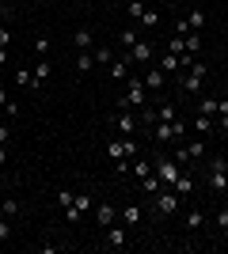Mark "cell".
<instances>
[{
	"instance_id": "cell-9",
	"label": "cell",
	"mask_w": 228,
	"mask_h": 254,
	"mask_svg": "<svg viewBox=\"0 0 228 254\" xmlns=\"http://www.w3.org/2000/svg\"><path fill=\"white\" fill-rule=\"evenodd\" d=\"M145 91H163V84H167V80H171V76L163 72L160 64H149V68H145Z\"/></svg>"
},
{
	"instance_id": "cell-36",
	"label": "cell",
	"mask_w": 228,
	"mask_h": 254,
	"mask_svg": "<svg viewBox=\"0 0 228 254\" xmlns=\"http://www.w3.org/2000/svg\"><path fill=\"white\" fill-rule=\"evenodd\" d=\"M8 239H11V220H8V216H0V247L8 243Z\"/></svg>"
},
{
	"instance_id": "cell-2",
	"label": "cell",
	"mask_w": 228,
	"mask_h": 254,
	"mask_svg": "<svg viewBox=\"0 0 228 254\" xmlns=\"http://www.w3.org/2000/svg\"><path fill=\"white\" fill-rule=\"evenodd\" d=\"M145 99H149V91H145V80L141 76H126V91H122V103L126 110H141Z\"/></svg>"
},
{
	"instance_id": "cell-27",
	"label": "cell",
	"mask_w": 228,
	"mask_h": 254,
	"mask_svg": "<svg viewBox=\"0 0 228 254\" xmlns=\"http://www.w3.org/2000/svg\"><path fill=\"white\" fill-rule=\"evenodd\" d=\"M15 212H19V201H15V197H4V201H0V216H15Z\"/></svg>"
},
{
	"instance_id": "cell-39",
	"label": "cell",
	"mask_w": 228,
	"mask_h": 254,
	"mask_svg": "<svg viewBox=\"0 0 228 254\" xmlns=\"http://www.w3.org/2000/svg\"><path fill=\"white\" fill-rule=\"evenodd\" d=\"M133 171L145 179V175H152V163H149V159H137V163H133Z\"/></svg>"
},
{
	"instance_id": "cell-31",
	"label": "cell",
	"mask_w": 228,
	"mask_h": 254,
	"mask_svg": "<svg viewBox=\"0 0 228 254\" xmlns=\"http://www.w3.org/2000/svg\"><path fill=\"white\" fill-rule=\"evenodd\" d=\"M34 53H38V61L50 53V38H46V34H38V38H34Z\"/></svg>"
},
{
	"instance_id": "cell-15",
	"label": "cell",
	"mask_w": 228,
	"mask_h": 254,
	"mask_svg": "<svg viewBox=\"0 0 228 254\" xmlns=\"http://www.w3.org/2000/svg\"><path fill=\"white\" fill-rule=\"evenodd\" d=\"M156 64H160L167 76H179V57H175V53H167V50L156 53Z\"/></svg>"
},
{
	"instance_id": "cell-30",
	"label": "cell",
	"mask_w": 228,
	"mask_h": 254,
	"mask_svg": "<svg viewBox=\"0 0 228 254\" xmlns=\"http://www.w3.org/2000/svg\"><path fill=\"white\" fill-rule=\"evenodd\" d=\"M145 8H149L145 0H130V4H126V11H130V19H141V15H145Z\"/></svg>"
},
{
	"instance_id": "cell-28",
	"label": "cell",
	"mask_w": 228,
	"mask_h": 254,
	"mask_svg": "<svg viewBox=\"0 0 228 254\" xmlns=\"http://www.w3.org/2000/svg\"><path fill=\"white\" fill-rule=\"evenodd\" d=\"M167 53H175V57H179V53H186V38H183V34H171V42H167Z\"/></svg>"
},
{
	"instance_id": "cell-6",
	"label": "cell",
	"mask_w": 228,
	"mask_h": 254,
	"mask_svg": "<svg viewBox=\"0 0 228 254\" xmlns=\"http://www.w3.org/2000/svg\"><path fill=\"white\" fill-rule=\"evenodd\" d=\"M107 156L114 159V163H122V159H130V156H137V140L133 137H114L107 144Z\"/></svg>"
},
{
	"instance_id": "cell-1",
	"label": "cell",
	"mask_w": 228,
	"mask_h": 254,
	"mask_svg": "<svg viewBox=\"0 0 228 254\" xmlns=\"http://www.w3.org/2000/svg\"><path fill=\"white\" fill-rule=\"evenodd\" d=\"M206 76H209V64H206V61H194L183 76H175V80H179V87H183L186 95H198V91H202V84H206Z\"/></svg>"
},
{
	"instance_id": "cell-37",
	"label": "cell",
	"mask_w": 228,
	"mask_h": 254,
	"mask_svg": "<svg viewBox=\"0 0 228 254\" xmlns=\"http://www.w3.org/2000/svg\"><path fill=\"white\" fill-rule=\"evenodd\" d=\"M213 220H217L221 235H225V239H228V209H217V216H213Z\"/></svg>"
},
{
	"instance_id": "cell-34",
	"label": "cell",
	"mask_w": 228,
	"mask_h": 254,
	"mask_svg": "<svg viewBox=\"0 0 228 254\" xmlns=\"http://www.w3.org/2000/svg\"><path fill=\"white\" fill-rule=\"evenodd\" d=\"M183 38H186V53H190V57H194V53H198V46H202V38H198V31L183 34Z\"/></svg>"
},
{
	"instance_id": "cell-43",
	"label": "cell",
	"mask_w": 228,
	"mask_h": 254,
	"mask_svg": "<svg viewBox=\"0 0 228 254\" xmlns=\"http://www.w3.org/2000/svg\"><path fill=\"white\" fill-rule=\"evenodd\" d=\"M8 11H11V8L4 4V0H0V19H8Z\"/></svg>"
},
{
	"instance_id": "cell-29",
	"label": "cell",
	"mask_w": 228,
	"mask_h": 254,
	"mask_svg": "<svg viewBox=\"0 0 228 254\" xmlns=\"http://www.w3.org/2000/svg\"><path fill=\"white\" fill-rule=\"evenodd\" d=\"M50 72H54V68H50V61H46V57L34 64V80H38V84H42V80H50Z\"/></svg>"
},
{
	"instance_id": "cell-23",
	"label": "cell",
	"mask_w": 228,
	"mask_h": 254,
	"mask_svg": "<svg viewBox=\"0 0 228 254\" xmlns=\"http://www.w3.org/2000/svg\"><path fill=\"white\" fill-rule=\"evenodd\" d=\"M217 103H221V99L206 95V99H202V103H198V114H202V118H217Z\"/></svg>"
},
{
	"instance_id": "cell-16",
	"label": "cell",
	"mask_w": 228,
	"mask_h": 254,
	"mask_svg": "<svg viewBox=\"0 0 228 254\" xmlns=\"http://www.w3.org/2000/svg\"><path fill=\"white\" fill-rule=\"evenodd\" d=\"M91 57H95V64H103V68H107V64L114 61V46H107V42H95Z\"/></svg>"
},
{
	"instance_id": "cell-40",
	"label": "cell",
	"mask_w": 228,
	"mask_h": 254,
	"mask_svg": "<svg viewBox=\"0 0 228 254\" xmlns=\"http://www.w3.org/2000/svg\"><path fill=\"white\" fill-rule=\"evenodd\" d=\"M8 140H11V129L8 122H0V148H8Z\"/></svg>"
},
{
	"instance_id": "cell-14",
	"label": "cell",
	"mask_w": 228,
	"mask_h": 254,
	"mask_svg": "<svg viewBox=\"0 0 228 254\" xmlns=\"http://www.w3.org/2000/svg\"><path fill=\"white\" fill-rule=\"evenodd\" d=\"M73 46H76V50H95V31L80 27V31L73 34Z\"/></svg>"
},
{
	"instance_id": "cell-26",
	"label": "cell",
	"mask_w": 228,
	"mask_h": 254,
	"mask_svg": "<svg viewBox=\"0 0 228 254\" xmlns=\"http://www.w3.org/2000/svg\"><path fill=\"white\" fill-rule=\"evenodd\" d=\"M156 114H160V122H175L179 110H175V103H160V106H156Z\"/></svg>"
},
{
	"instance_id": "cell-33",
	"label": "cell",
	"mask_w": 228,
	"mask_h": 254,
	"mask_svg": "<svg viewBox=\"0 0 228 254\" xmlns=\"http://www.w3.org/2000/svg\"><path fill=\"white\" fill-rule=\"evenodd\" d=\"M141 23H145V27H160V11H156V8H145Z\"/></svg>"
},
{
	"instance_id": "cell-13",
	"label": "cell",
	"mask_w": 228,
	"mask_h": 254,
	"mask_svg": "<svg viewBox=\"0 0 228 254\" xmlns=\"http://www.w3.org/2000/svg\"><path fill=\"white\" fill-rule=\"evenodd\" d=\"M114 220H118V212H114V205L99 201V205H95V224H99V228H103V232H107V228H110V224H114Z\"/></svg>"
},
{
	"instance_id": "cell-8",
	"label": "cell",
	"mask_w": 228,
	"mask_h": 254,
	"mask_svg": "<svg viewBox=\"0 0 228 254\" xmlns=\"http://www.w3.org/2000/svg\"><path fill=\"white\" fill-rule=\"evenodd\" d=\"M126 57H130V64H133V61H137V64H156V46L137 38V42L126 50Z\"/></svg>"
},
{
	"instance_id": "cell-35",
	"label": "cell",
	"mask_w": 228,
	"mask_h": 254,
	"mask_svg": "<svg viewBox=\"0 0 228 254\" xmlns=\"http://www.w3.org/2000/svg\"><path fill=\"white\" fill-rule=\"evenodd\" d=\"M133 42H137V31H118V46L122 50H130Z\"/></svg>"
},
{
	"instance_id": "cell-12",
	"label": "cell",
	"mask_w": 228,
	"mask_h": 254,
	"mask_svg": "<svg viewBox=\"0 0 228 254\" xmlns=\"http://www.w3.org/2000/svg\"><path fill=\"white\" fill-rule=\"evenodd\" d=\"M107 72H110V80L126 84V76H130V57H126V53H122V57H114V61L107 64Z\"/></svg>"
},
{
	"instance_id": "cell-5",
	"label": "cell",
	"mask_w": 228,
	"mask_h": 254,
	"mask_svg": "<svg viewBox=\"0 0 228 254\" xmlns=\"http://www.w3.org/2000/svg\"><path fill=\"white\" fill-rule=\"evenodd\" d=\"M179 201H183V197L167 186V190H160L152 197V209H156V216H171V212H179Z\"/></svg>"
},
{
	"instance_id": "cell-4",
	"label": "cell",
	"mask_w": 228,
	"mask_h": 254,
	"mask_svg": "<svg viewBox=\"0 0 228 254\" xmlns=\"http://www.w3.org/2000/svg\"><path fill=\"white\" fill-rule=\"evenodd\" d=\"M183 133H186V126L179 122V118H175V122H156V126H152V137L160 140V144H171V140H179Z\"/></svg>"
},
{
	"instance_id": "cell-45",
	"label": "cell",
	"mask_w": 228,
	"mask_h": 254,
	"mask_svg": "<svg viewBox=\"0 0 228 254\" xmlns=\"http://www.w3.org/2000/svg\"><path fill=\"white\" fill-rule=\"evenodd\" d=\"M4 61H8V50H4V46H0V64H4Z\"/></svg>"
},
{
	"instance_id": "cell-38",
	"label": "cell",
	"mask_w": 228,
	"mask_h": 254,
	"mask_svg": "<svg viewBox=\"0 0 228 254\" xmlns=\"http://www.w3.org/2000/svg\"><path fill=\"white\" fill-rule=\"evenodd\" d=\"M73 197H76V193L69 190V186H65V190H57V205H61V209H69V205H73Z\"/></svg>"
},
{
	"instance_id": "cell-42",
	"label": "cell",
	"mask_w": 228,
	"mask_h": 254,
	"mask_svg": "<svg viewBox=\"0 0 228 254\" xmlns=\"http://www.w3.org/2000/svg\"><path fill=\"white\" fill-rule=\"evenodd\" d=\"M8 42H11V31H0V46L8 50Z\"/></svg>"
},
{
	"instance_id": "cell-7",
	"label": "cell",
	"mask_w": 228,
	"mask_h": 254,
	"mask_svg": "<svg viewBox=\"0 0 228 254\" xmlns=\"http://www.w3.org/2000/svg\"><path fill=\"white\" fill-rule=\"evenodd\" d=\"M84 212H95V197H91V193H76L73 205L65 209V220H69V224H76L80 216H84Z\"/></svg>"
},
{
	"instance_id": "cell-21",
	"label": "cell",
	"mask_w": 228,
	"mask_h": 254,
	"mask_svg": "<svg viewBox=\"0 0 228 254\" xmlns=\"http://www.w3.org/2000/svg\"><path fill=\"white\" fill-rule=\"evenodd\" d=\"M141 190L149 193V197H156V193L163 190V182H160V175H156V171H152V175H145V179H141Z\"/></svg>"
},
{
	"instance_id": "cell-46",
	"label": "cell",
	"mask_w": 228,
	"mask_h": 254,
	"mask_svg": "<svg viewBox=\"0 0 228 254\" xmlns=\"http://www.w3.org/2000/svg\"><path fill=\"white\" fill-rule=\"evenodd\" d=\"M19 4H27V0H19Z\"/></svg>"
},
{
	"instance_id": "cell-22",
	"label": "cell",
	"mask_w": 228,
	"mask_h": 254,
	"mask_svg": "<svg viewBox=\"0 0 228 254\" xmlns=\"http://www.w3.org/2000/svg\"><path fill=\"white\" fill-rule=\"evenodd\" d=\"M202 228H206V212H186V232L194 235V232H202Z\"/></svg>"
},
{
	"instance_id": "cell-17",
	"label": "cell",
	"mask_w": 228,
	"mask_h": 254,
	"mask_svg": "<svg viewBox=\"0 0 228 254\" xmlns=\"http://www.w3.org/2000/svg\"><path fill=\"white\" fill-rule=\"evenodd\" d=\"M118 216H122V224H126V228H133V224H141L145 209H141V205H126V209H122Z\"/></svg>"
},
{
	"instance_id": "cell-19",
	"label": "cell",
	"mask_w": 228,
	"mask_h": 254,
	"mask_svg": "<svg viewBox=\"0 0 228 254\" xmlns=\"http://www.w3.org/2000/svg\"><path fill=\"white\" fill-rule=\"evenodd\" d=\"M194 133H198V137H213V133H217V118H202V114H198Z\"/></svg>"
},
{
	"instance_id": "cell-24",
	"label": "cell",
	"mask_w": 228,
	"mask_h": 254,
	"mask_svg": "<svg viewBox=\"0 0 228 254\" xmlns=\"http://www.w3.org/2000/svg\"><path fill=\"white\" fill-rule=\"evenodd\" d=\"M186 23H190V31H206V11L194 8L190 15H186Z\"/></svg>"
},
{
	"instance_id": "cell-44",
	"label": "cell",
	"mask_w": 228,
	"mask_h": 254,
	"mask_svg": "<svg viewBox=\"0 0 228 254\" xmlns=\"http://www.w3.org/2000/svg\"><path fill=\"white\" fill-rule=\"evenodd\" d=\"M4 163H8V148H0V167H4Z\"/></svg>"
},
{
	"instance_id": "cell-25",
	"label": "cell",
	"mask_w": 228,
	"mask_h": 254,
	"mask_svg": "<svg viewBox=\"0 0 228 254\" xmlns=\"http://www.w3.org/2000/svg\"><path fill=\"white\" fill-rule=\"evenodd\" d=\"M171 190H175V193H179V197H186V193H190V190H194V179H190V175H186V171H183V179H179V182H175V186H171Z\"/></svg>"
},
{
	"instance_id": "cell-20",
	"label": "cell",
	"mask_w": 228,
	"mask_h": 254,
	"mask_svg": "<svg viewBox=\"0 0 228 254\" xmlns=\"http://www.w3.org/2000/svg\"><path fill=\"white\" fill-rule=\"evenodd\" d=\"M91 68H95V57H91V50H80V53H76V72L87 76Z\"/></svg>"
},
{
	"instance_id": "cell-11",
	"label": "cell",
	"mask_w": 228,
	"mask_h": 254,
	"mask_svg": "<svg viewBox=\"0 0 228 254\" xmlns=\"http://www.w3.org/2000/svg\"><path fill=\"white\" fill-rule=\"evenodd\" d=\"M114 126H118L122 137H133V133H137V118H133L126 106H118V114H114Z\"/></svg>"
},
{
	"instance_id": "cell-3",
	"label": "cell",
	"mask_w": 228,
	"mask_h": 254,
	"mask_svg": "<svg viewBox=\"0 0 228 254\" xmlns=\"http://www.w3.org/2000/svg\"><path fill=\"white\" fill-rule=\"evenodd\" d=\"M152 171L160 175V182H163V186H175V182L183 179V163H175L171 156H160L156 163H152Z\"/></svg>"
},
{
	"instance_id": "cell-41",
	"label": "cell",
	"mask_w": 228,
	"mask_h": 254,
	"mask_svg": "<svg viewBox=\"0 0 228 254\" xmlns=\"http://www.w3.org/2000/svg\"><path fill=\"white\" fill-rule=\"evenodd\" d=\"M217 118H228V99H221V103H217Z\"/></svg>"
},
{
	"instance_id": "cell-18",
	"label": "cell",
	"mask_w": 228,
	"mask_h": 254,
	"mask_svg": "<svg viewBox=\"0 0 228 254\" xmlns=\"http://www.w3.org/2000/svg\"><path fill=\"white\" fill-rule=\"evenodd\" d=\"M15 84L19 87H27V91H38V80H34V68H19V72H15Z\"/></svg>"
},
{
	"instance_id": "cell-10",
	"label": "cell",
	"mask_w": 228,
	"mask_h": 254,
	"mask_svg": "<svg viewBox=\"0 0 228 254\" xmlns=\"http://www.w3.org/2000/svg\"><path fill=\"white\" fill-rule=\"evenodd\" d=\"M107 247L110 251H126V247H130V232H126V224H110L107 228Z\"/></svg>"
},
{
	"instance_id": "cell-32",
	"label": "cell",
	"mask_w": 228,
	"mask_h": 254,
	"mask_svg": "<svg viewBox=\"0 0 228 254\" xmlns=\"http://www.w3.org/2000/svg\"><path fill=\"white\" fill-rule=\"evenodd\" d=\"M141 122H145V126H156V122H160L156 106H141Z\"/></svg>"
}]
</instances>
